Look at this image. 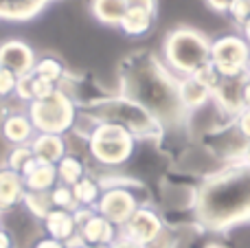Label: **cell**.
Here are the masks:
<instances>
[{
  "label": "cell",
  "mask_w": 250,
  "mask_h": 248,
  "mask_svg": "<svg viewBox=\"0 0 250 248\" xmlns=\"http://www.w3.org/2000/svg\"><path fill=\"white\" fill-rule=\"evenodd\" d=\"M178 97H180V103H182V108H185V112L189 114V119L193 112L204 110L207 105H211V101H213V92L208 90L207 86H202L193 75L178 79Z\"/></svg>",
  "instance_id": "9a60e30c"
},
{
  "label": "cell",
  "mask_w": 250,
  "mask_h": 248,
  "mask_svg": "<svg viewBox=\"0 0 250 248\" xmlns=\"http://www.w3.org/2000/svg\"><path fill=\"white\" fill-rule=\"evenodd\" d=\"M4 227V224H2V215H0V228H2Z\"/></svg>",
  "instance_id": "7bdbcfd3"
},
{
  "label": "cell",
  "mask_w": 250,
  "mask_h": 248,
  "mask_svg": "<svg viewBox=\"0 0 250 248\" xmlns=\"http://www.w3.org/2000/svg\"><path fill=\"white\" fill-rule=\"evenodd\" d=\"M195 222L213 233H224L250 220V165L233 161L208 174L193 191Z\"/></svg>",
  "instance_id": "7a4b0ae2"
},
{
  "label": "cell",
  "mask_w": 250,
  "mask_h": 248,
  "mask_svg": "<svg viewBox=\"0 0 250 248\" xmlns=\"http://www.w3.org/2000/svg\"><path fill=\"white\" fill-rule=\"evenodd\" d=\"M229 16L233 18L239 26H244L250 20V0H233V7H230Z\"/></svg>",
  "instance_id": "f546056e"
},
{
  "label": "cell",
  "mask_w": 250,
  "mask_h": 248,
  "mask_svg": "<svg viewBox=\"0 0 250 248\" xmlns=\"http://www.w3.org/2000/svg\"><path fill=\"white\" fill-rule=\"evenodd\" d=\"M53 0H0V22H29Z\"/></svg>",
  "instance_id": "d6986e66"
},
{
  "label": "cell",
  "mask_w": 250,
  "mask_h": 248,
  "mask_svg": "<svg viewBox=\"0 0 250 248\" xmlns=\"http://www.w3.org/2000/svg\"><path fill=\"white\" fill-rule=\"evenodd\" d=\"M29 248H68L64 242H57L53 237H46V235H40V237H33V242L29 244Z\"/></svg>",
  "instance_id": "d6a6232c"
},
{
  "label": "cell",
  "mask_w": 250,
  "mask_h": 248,
  "mask_svg": "<svg viewBox=\"0 0 250 248\" xmlns=\"http://www.w3.org/2000/svg\"><path fill=\"white\" fill-rule=\"evenodd\" d=\"M42 228H44V235L46 237H53V240H57V242H64L66 246L77 237V222H75L73 211L53 209L51 213L42 220Z\"/></svg>",
  "instance_id": "e0dca14e"
},
{
  "label": "cell",
  "mask_w": 250,
  "mask_h": 248,
  "mask_svg": "<svg viewBox=\"0 0 250 248\" xmlns=\"http://www.w3.org/2000/svg\"><path fill=\"white\" fill-rule=\"evenodd\" d=\"M24 196H26V189H24L22 176L2 165L0 167V215L11 213L18 207H22Z\"/></svg>",
  "instance_id": "5bb4252c"
},
{
  "label": "cell",
  "mask_w": 250,
  "mask_h": 248,
  "mask_svg": "<svg viewBox=\"0 0 250 248\" xmlns=\"http://www.w3.org/2000/svg\"><path fill=\"white\" fill-rule=\"evenodd\" d=\"M239 161L242 163H248L250 165V141L244 143V149H242V156H239Z\"/></svg>",
  "instance_id": "8d00e7d4"
},
{
  "label": "cell",
  "mask_w": 250,
  "mask_h": 248,
  "mask_svg": "<svg viewBox=\"0 0 250 248\" xmlns=\"http://www.w3.org/2000/svg\"><path fill=\"white\" fill-rule=\"evenodd\" d=\"M163 64L180 77H191L211 62V38L193 26H176L160 44Z\"/></svg>",
  "instance_id": "277c9868"
},
{
  "label": "cell",
  "mask_w": 250,
  "mask_h": 248,
  "mask_svg": "<svg viewBox=\"0 0 250 248\" xmlns=\"http://www.w3.org/2000/svg\"><path fill=\"white\" fill-rule=\"evenodd\" d=\"M246 82L248 75L235 79H222L220 86L213 90V105L229 123H233V119L246 108V103H244V86H246Z\"/></svg>",
  "instance_id": "7c38bea8"
},
{
  "label": "cell",
  "mask_w": 250,
  "mask_h": 248,
  "mask_svg": "<svg viewBox=\"0 0 250 248\" xmlns=\"http://www.w3.org/2000/svg\"><path fill=\"white\" fill-rule=\"evenodd\" d=\"M33 73L38 75V77L46 79V82L55 83V86H60V88L64 86L66 79L70 77L66 64L55 55V53H42V55H38V62H35Z\"/></svg>",
  "instance_id": "44dd1931"
},
{
  "label": "cell",
  "mask_w": 250,
  "mask_h": 248,
  "mask_svg": "<svg viewBox=\"0 0 250 248\" xmlns=\"http://www.w3.org/2000/svg\"><path fill=\"white\" fill-rule=\"evenodd\" d=\"M22 207H24V209L29 211L31 218H35L38 222H42V220L53 211V205H51L48 193H29V191H26Z\"/></svg>",
  "instance_id": "484cf974"
},
{
  "label": "cell",
  "mask_w": 250,
  "mask_h": 248,
  "mask_svg": "<svg viewBox=\"0 0 250 248\" xmlns=\"http://www.w3.org/2000/svg\"><path fill=\"white\" fill-rule=\"evenodd\" d=\"M33 158L35 156H33V152H31V145H11L7 156H4V167L22 176V171L31 165Z\"/></svg>",
  "instance_id": "d4e9b609"
},
{
  "label": "cell",
  "mask_w": 250,
  "mask_h": 248,
  "mask_svg": "<svg viewBox=\"0 0 250 248\" xmlns=\"http://www.w3.org/2000/svg\"><path fill=\"white\" fill-rule=\"evenodd\" d=\"M193 77L198 79V82L202 83V86H207V88H208V90H211V92L215 90V88L220 86V82H222V75L217 73V68H215V66L211 64V62H208L207 66H202V68H200L198 73L193 75Z\"/></svg>",
  "instance_id": "83f0119b"
},
{
  "label": "cell",
  "mask_w": 250,
  "mask_h": 248,
  "mask_svg": "<svg viewBox=\"0 0 250 248\" xmlns=\"http://www.w3.org/2000/svg\"><path fill=\"white\" fill-rule=\"evenodd\" d=\"M165 220L154 207L149 205H141L134 215L125 222V227L121 228V237L129 242H136L141 246H147L156 240V237L163 235L165 231Z\"/></svg>",
  "instance_id": "30bf717a"
},
{
  "label": "cell",
  "mask_w": 250,
  "mask_h": 248,
  "mask_svg": "<svg viewBox=\"0 0 250 248\" xmlns=\"http://www.w3.org/2000/svg\"><path fill=\"white\" fill-rule=\"evenodd\" d=\"M79 114L92 123H114L127 130L138 143H158L165 134L160 121L149 114L136 101L127 99L125 95H101L86 103H79Z\"/></svg>",
  "instance_id": "3957f363"
},
{
  "label": "cell",
  "mask_w": 250,
  "mask_h": 248,
  "mask_svg": "<svg viewBox=\"0 0 250 248\" xmlns=\"http://www.w3.org/2000/svg\"><path fill=\"white\" fill-rule=\"evenodd\" d=\"M26 114L35 127V134L68 136V132H73L77 123L79 105L68 92L57 88L46 99L31 101L26 105Z\"/></svg>",
  "instance_id": "8992f818"
},
{
  "label": "cell",
  "mask_w": 250,
  "mask_h": 248,
  "mask_svg": "<svg viewBox=\"0 0 250 248\" xmlns=\"http://www.w3.org/2000/svg\"><path fill=\"white\" fill-rule=\"evenodd\" d=\"M125 11H127L125 0H90V16L105 26H117L119 29Z\"/></svg>",
  "instance_id": "7402d4cb"
},
{
  "label": "cell",
  "mask_w": 250,
  "mask_h": 248,
  "mask_svg": "<svg viewBox=\"0 0 250 248\" xmlns=\"http://www.w3.org/2000/svg\"><path fill=\"white\" fill-rule=\"evenodd\" d=\"M233 127L244 141H250V108H244L242 112L233 119Z\"/></svg>",
  "instance_id": "4dcf8cb0"
},
{
  "label": "cell",
  "mask_w": 250,
  "mask_h": 248,
  "mask_svg": "<svg viewBox=\"0 0 250 248\" xmlns=\"http://www.w3.org/2000/svg\"><path fill=\"white\" fill-rule=\"evenodd\" d=\"M138 141L114 123H95L86 134V154L104 169H117L132 161Z\"/></svg>",
  "instance_id": "5b68a950"
},
{
  "label": "cell",
  "mask_w": 250,
  "mask_h": 248,
  "mask_svg": "<svg viewBox=\"0 0 250 248\" xmlns=\"http://www.w3.org/2000/svg\"><path fill=\"white\" fill-rule=\"evenodd\" d=\"M211 11L215 13H230V7H233V0H204Z\"/></svg>",
  "instance_id": "836d02e7"
},
{
  "label": "cell",
  "mask_w": 250,
  "mask_h": 248,
  "mask_svg": "<svg viewBox=\"0 0 250 248\" xmlns=\"http://www.w3.org/2000/svg\"><path fill=\"white\" fill-rule=\"evenodd\" d=\"M0 248H16V242H13V235L9 228H0Z\"/></svg>",
  "instance_id": "e575fe53"
},
{
  "label": "cell",
  "mask_w": 250,
  "mask_h": 248,
  "mask_svg": "<svg viewBox=\"0 0 250 248\" xmlns=\"http://www.w3.org/2000/svg\"><path fill=\"white\" fill-rule=\"evenodd\" d=\"M29 145L35 161L48 165H57L68 154V139L60 134H35Z\"/></svg>",
  "instance_id": "2e32d148"
},
{
  "label": "cell",
  "mask_w": 250,
  "mask_h": 248,
  "mask_svg": "<svg viewBox=\"0 0 250 248\" xmlns=\"http://www.w3.org/2000/svg\"><path fill=\"white\" fill-rule=\"evenodd\" d=\"M246 75L250 77V55H248V64H246Z\"/></svg>",
  "instance_id": "60d3db41"
},
{
  "label": "cell",
  "mask_w": 250,
  "mask_h": 248,
  "mask_svg": "<svg viewBox=\"0 0 250 248\" xmlns=\"http://www.w3.org/2000/svg\"><path fill=\"white\" fill-rule=\"evenodd\" d=\"M244 103H246V108H250V77H248L246 86H244Z\"/></svg>",
  "instance_id": "74e56055"
},
{
  "label": "cell",
  "mask_w": 250,
  "mask_h": 248,
  "mask_svg": "<svg viewBox=\"0 0 250 248\" xmlns=\"http://www.w3.org/2000/svg\"><path fill=\"white\" fill-rule=\"evenodd\" d=\"M242 35H244V40H246V42L250 44V20H248L246 24L242 26Z\"/></svg>",
  "instance_id": "f35d334b"
},
{
  "label": "cell",
  "mask_w": 250,
  "mask_h": 248,
  "mask_svg": "<svg viewBox=\"0 0 250 248\" xmlns=\"http://www.w3.org/2000/svg\"><path fill=\"white\" fill-rule=\"evenodd\" d=\"M154 22H156V16H151V13L141 11V9H127L119 29L127 38H143V35H147L154 29Z\"/></svg>",
  "instance_id": "603a6c76"
},
{
  "label": "cell",
  "mask_w": 250,
  "mask_h": 248,
  "mask_svg": "<svg viewBox=\"0 0 250 248\" xmlns=\"http://www.w3.org/2000/svg\"><path fill=\"white\" fill-rule=\"evenodd\" d=\"M101 193H104V187H101L99 178L92 174H88L77 185H73V196L75 202H77V209H95Z\"/></svg>",
  "instance_id": "cb8c5ba5"
},
{
  "label": "cell",
  "mask_w": 250,
  "mask_h": 248,
  "mask_svg": "<svg viewBox=\"0 0 250 248\" xmlns=\"http://www.w3.org/2000/svg\"><path fill=\"white\" fill-rule=\"evenodd\" d=\"M112 248H145V246L136 244V242H129V240H125V237H119V240L112 244Z\"/></svg>",
  "instance_id": "d590c367"
},
{
  "label": "cell",
  "mask_w": 250,
  "mask_h": 248,
  "mask_svg": "<svg viewBox=\"0 0 250 248\" xmlns=\"http://www.w3.org/2000/svg\"><path fill=\"white\" fill-rule=\"evenodd\" d=\"M38 53L29 42L20 38H7L0 40V68L11 70L18 77L33 73Z\"/></svg>",
  "instance_id": "8fae6325"
},
{
  "label": "cell",
  "mask_w": 250,
  "mask_h": 248,
  "mask_svg": "<svg viewBox=\"0 0 250 248\" xmlns=\"http://www.w3.org/2000/svg\"><path fill=\"white\" fill-rule=\"evenodd\" d=\"M16 88H18V75H13L7 68H0V101L13 99Z\"/></svg>",
  "instance_id": "f1b7e54d"
},
{
  "label": "cell",
  "mask_w": 250,
  "mask_h": 248,
  "mask_svg": "<svg viewBox=\"0 0 250 248\" xmlns=\"http://www.w3.org/2000/svg\"><path fill=\"white\" fill-rule=\"evenodd\" d=\"M119 92L154 114L165 132L189 123L178 97V77L154 51H134L119 62Z\"/></svg>",
  "instance_id": "6da1fadb"
},
{
  "label": "cell",
  "mask_w": 250,
  "mask_h": 248,
  "mask_svg": "<svg viewBox=\"0 0 250 248\" xmlns=\"http://www.w3.org/2000/svg\"><path fill=\"white\" fill-rule=\"evenodd\" d=\"M48 198H51L53 209H64V211L77 209V202H75V196H73V187H66V185L57 183L55 187L48 191Z\"/></svg>",
  "instance_id": "4316f807"
},
{
  "label": "cell",
  "mask_w": 250,
  "mask_h": 248,
  "mask_svg": "<svg viewBox=\"0 0 250 248\" xmlns=\"http://www.w3.org/2000/svg\"><path fill=\"white\" fill-rule=\"evenodd\" d=\"M35 136V127L31 123L29 114L24 110H4L0 119V139L11 147V145H29Z\"/></svg>",
  "instance_id": "4fadbf2b"
},
{
  "label": "cell",
  "mask_w": 250,
  "mask_h": 248,
  "mask_svg": "<svg viewBox=\"0 0 250 248\" xmlns=\"http://www.w3.org/2000/svg\"><path fill=\"white\" fill-rule=\"evenodd\" d=\"M125 2H127V9H141V11H147L151 16H158L160 0H125Z\"/></svg>",
  "instance_id": "1f68e13d"
},
{
  "label": "cell",
  "mask_w": 250,
  "mask_h": 248,
  "mask_svg": "<svg viewBox=\"0 0 250 248\" xmlns=\"http://www.w3.org/2000/svg\"><path fill=\"white\" fill-rule=\"evenodd\" d=\"M79 248H112V246H86V244H83V246H79Z\"/></svg>",
  "instance_id": "ab89813d"
},
{
  "label": "cell",
  "mask_w": 250,
  "mask_h": 248,
  "mask_svg": "<svg viewBox=\"0 0 250 248\" xmlns=\"http://www.w3.org/2000/svg\"><path fill=\"white\" fill-rule=\"evenodd\" d=\"M77 222V240L86 246H112L121 237V228L97 213V209H75Z\"/></svg>",
  "instance_id": "9c48e42d"
},
{
  "label": "cell",
  "mask_w": 250,
  "mask_h": 248,
  "mask_svg": "<svg viewBox=\"0 0 250 248\" xmlns=\"http://www.w3.org/2000/svg\"><path fill=\"white\" fill-rule=\"evenodd\" d=\"M55 169H57V183L66 185V187H73V185H77L79 180L90 174V167H88L86 158L77 152H68L55 165Z\"/></svg>",
  "instance_id": "ffe728a7"
},
{
  "label": "cell",
  "mask_w": 250,
  "mask_h": 248,
  "mask_svg": "<svg viewBox=\"0 0 250 248\" xmlns=\"http://www.w3.org/2000/svg\"><path fill=\"white\" fill-rule=\"evenodd\" d=\"M104 193L97 202V213L104 215L117 228H123L125 222L134 215L141 205H147L136 189H143L138 180H121V183H104Z\"/></svg>",
  "instance_id": "52a82bcc"
},
{
  "label": "cell",
  "mask_w": 250,
  "mask_h": 248,
  "mask_svg": "<svg viewBox=\"0 0 250 248\" xmlns=\"http://www.w3.org/2000/svg\"><path fill=\"white\" fill-rule=\"evenodd\" d=\"M250 55V44L244 35L224 33L211 40V64L217 68L222 79H235L246 75V64Z\"/></svg>",
  "instance_id": "ba28073f"
},
{
  "label": "cell",
  "mask_w": 250,
  "mask_h": 248,
  "mask_svg": "<svg viewBox=\"0 0 250 248\" xmlns=\"http://www.w3.org/2000/svg\"><path fill=\"white\" fill-rule=\"evenodd\" d=\"M22 180H24V189L29 193H48L57 185V169L55 165L40 161H31V165L22 171Z\"/></svg>",
  "instance_id": "ac0fdd59"
},
{
  "label": "cell",
  "mask_w": 250,
  "mask_h": 248,
  "mask_svg": "<svg viewBox=\"0 0 250 248\" xmlns=\"http://www.w3.org/2000/svg\"><path fill=\"white\" fill-rule=\"evenodd\" d=\"M207 248H224V246H220V244H211V246H207Z\"/></svg>",
  "instance_id": "b9f144b4"
}]
</instances>
